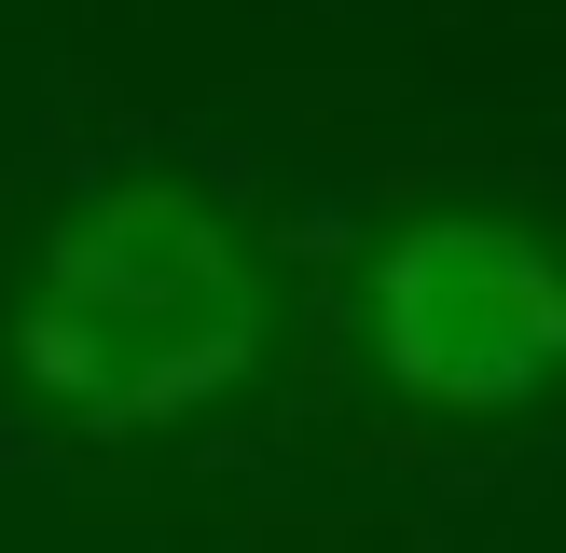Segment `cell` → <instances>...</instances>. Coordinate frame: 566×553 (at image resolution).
I'll return each mask as SVG.
<instances>
[{"instance_id":"cell-2","label":"cell","mask_w":566,"mask_h":553,"mask_svg":"<svg viewBox=\"0 0 566 553\" xmlns=\"http://www.w3.org/2000/svg\"><path fill=\"white\" fill-rule=\"evenodd\" d=\"M553 346H566V291H553L525 221L442 208V221H401L387 236V263H374V359L401 374V401H429V415H525L553 387Z\"/></svg>"},{"instance_id":"cell-1","label":"cell","mask_w":566,"mask_h":553,"mask_svg":"<svg viewBox=\"0 0 566 553\" xmlns=\"http://www.w3.org/2000/svg\"><path fill=\"white\" fill-rule=\"evenodd\" d=\"M14 359L83 429H180L263 359V263L193 180H97L42 236Z\"/></svg>"}]
</instances>
